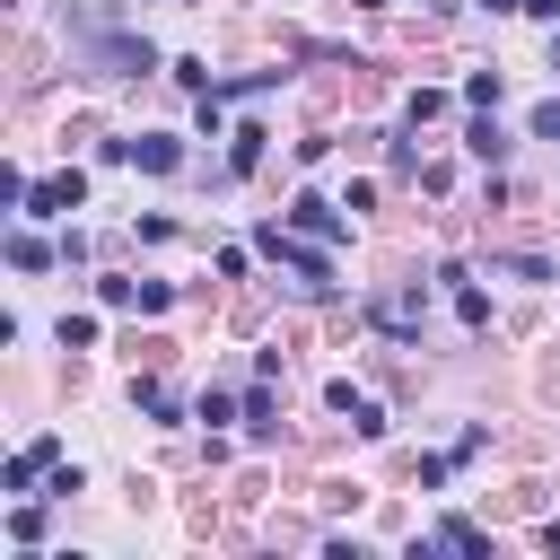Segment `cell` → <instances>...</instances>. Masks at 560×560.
Returning <instances> with one entry per match:
<instances>
[{
  "label": "cell",
  "instance_id": "cell-1",
  "mask_svg": "<svg viewBox=\"0 0 560 560\" xmlns=\"http://www.w3.org/2000/svg\"><path fill=\"white\" fill-rule=\"evenodd\" d=\"M254 254L280 262L306 306H332V289H341V280H332V254H341V245H315V236H298L289 219H254Z\"/></svg>",
  "mask_w": 560,
  "mask_h": 560
},
{
  "label": "cell",
  "instance_id": "cell-2",
  "mask_svg": "<svg viewBox=\"0 0 560 560\" xmlns=\"http://www.w3.org/2000/svg\"><path fill=\"white\" fill-rule=\"evenodd\" d=\"M368 324H376L385 341L420 350V324H429V289H420V280H394V289H376V298H368Z\"/></svg>",
  "mask_w": 560,
  "mask_h": 560
},
{
  "label": "cell",
  "instance_id": "cell-3",
  "mask_svg": "<svg viewBox=\"0 0 560 560\" xmlns=\"http://www.w3.org/2000/svg\"><path fill=\"white\" fill-rule=\"evenodd\" d=\"M70 210H88V166H61V175H35L26 184V201H18V219H70Z\"/></svg>",
  "mask_w": 560,
  "mask_h": 560
},
{
  "label": "cell",
  "instance_id": "cell-4",
  "mask_svg": "<svg viewBox=\"0 0 560 560\" xmlns=\"http://www.w3.org/2000/svg\"><path fill=\"white\" fill-rule=\"evenodd\" d=\"M280 219H289L298 236H315V245H350V210H341V201H324V192H298Z\"/></svg>",
  "mask_w": 560,
  "mask_h": 560
},
{
  "label": "cell",
  "instance_id": "cell-5",
  "mask_svg": "<svg viewBox=\"0 0 560 560\" xmlns=\"http://www.w3.org/2000/svg\"><path fill=\"white\" fill-rule=\"evenodd\" d=\"M324 402H332V411L350 420V438H368V446H376V438L394 429V420H385V402H376V394H359L350 376H332V385H324Z\"/></svg>",
  "mask_w": 560,
  "mask_h": 560
},
{
  "label": "cell",
  "instance_id": "cell-6",
  "mask_svg": "<svg viewBox=\"0 0 560 560\" xmlns=\"http://www.w3.org/2000/svg\"><path fill=\"white\" fill-rule=\"evenodd\" d=\"M236 429H245L254 446L280 438V376H254V385H245V420H236Z\"/></svg>",
  "mask_w": 560,
  "mask_h": 560
},
{
  "label": "cell",
  "instance_id": "cell-7",
  "mask_svg": "<svg viewBox=\"0 0 560 560\" xmlns=\"http://www.w3.org/2000/svg\"><path fill=\"white\" fill-rule=\"evenodd\" d=\"M131 166L140 175H184V140L175 131H131Z\"/></svg>",
  "mask_w": 560,
  "mask_h": 560
},
{
  "label": "cell",
  "instance_id": "cell-8",
  "mask_svg": "<svg viewBox=\"0 0 560 560\" xmlns=\"http://www.w3.org/2000/svg\"><path fill=\"white\" fill-rule=\"evenodd\" d=\"M44 481H52V464H44L35 446H18V455L0 464V499H44Z\"/></svg>",
  "mask_w": 560,
  "mask_h": 560
},
{
  "label": "cell",
  "instance_id": "cell-9",
  "mask_svg": "<svg viewBox=\"0 0 560 560\" xmlns=\"http://www.w3.org/2000/svg\"><path fill=\"white\" fill-rule=\"evenodd\" d=\"M262 158H271V131H262V122H236V131H228V175L245 184V175H262Z\"/></svg>",
  "mask_w": 560,
  "mask_h": 560
},
{
  "label": "cell",
  "instance_id": "cell-10",
  "mask_svg": "<svg viewBox=\"0 0 560 560\" xmlns=\"http://www.w3.org/2000/svg\"><path fill=\"white\" fill-rule=\"evenodd\" d=\"M508 149H516V140L499 131V114H472V122H464V158H472V166H508Z\"/></svg>",
  "mask_w": 560,
  "mask_h": 560
},
{
  "label": "cell",
  "instance_id": "cell-11",
  "mask_svg": "<svg viewBox=\"0 0 560 560\" xmlns=\"http://www.w3.org/2000/svg\"><path fill=\"white\" fill-rule=\"evenodd\" d=\"M131 402H140L158 429H184V420H192V402H184L175 385H158V376H140V385H131Z\"/></svg>",
  "mask_w": 560,
  "mask_h": 560
},
{
  "label": "cell",
  "instance_id": "cell-12",
  "mask_svg": "<svg viewBox=\"0 0 560 560\" xmlns=\"http://www.w3.org/2000/svg\"><path fill=\"white\" fill-rule=\"evenodd\" d=\"M52 262H61V245H44L35 219H18V228H9V271H52Z\"/></svg>",
  "mask_w": 560,
  "mask_h": 560
},
{
  "label": "cell",
  "instance_id": "cell-13",
  "mask_svg": "<svg viewBox=\"0 0 560 560\" xmlns=\"http://www.w3.org/2000/svg\"><path fill=\"white\" fill-rule=\"evenodd\" d=\"M420 542H438V551H490V534H481L472 516H438V525H429Z\"/></svg>",
  "mask_w": 560,
  "mask_h": 560
},
{
  "label": "cell",
  "instance_id": "cell-14",
  "mask_svg": "<svg viewBox=\"0 0 560 560\" xmlns=\"http://www.w3.org/2000/svg\"><path fill=\"white\" fill-rule=\"evenodd\" d=\"M455 96H464V114H499L508 79H499V70H464V88H455Z\"/></svg>",
  "mask_w": 560,
  "mask_h": 560
},
{
  "label": "cell",
  "instance_id": "cell-15",
  "mask_svg": "<svg viewBox=\"0 0 560 560\" xmlns=\"http://www.w3.org/2000/svg\"><path fill=\"white\" fill-rule=\"evenodd\" d=\"M96 332H105V324H96L88 306H61V315H52V341H61V350H96Z\"/></svg>",
  "mask_w": 560,
  "mask_h": 560
},
{
  "label": "cell",
  "instance_id": "cell-16",
  "mask_svg": "<svg viewBox=\"0 0 560 560\" xmlns=\"http://www.w3.org/2000/svg\"><path fill=\"white\" fill-rule=\"evenodd\" d=\"M192 420H201V429H219V420H245V394H228V385H201V394H192Z\"/></svg>",
  "mask_w": 560,
  "mask_h": 560
},
{
  "label": "cell",
  "instance_id": "cell-17",
  "mask_svg": "<svg viewBox=\"0 0 560 560\" xmlns=\"http://www.w3.org/2000/svg\"><path fill=\"white\" fill-rule=\"evenodd\" d=\"M490 271H499V280H560L551 254H490Z\"/></svg>",
  "mask_w": 560,
  "mask_h": 560
},
{
  "label": "cell",
  "instance_id": "cell-18",
  "mask_svg": "<svg viewBox=\"0 0 560 560\" xmlns=\"http://www.w3.org/2000/svg\"><path fill=\"white\" fill-rule=\"evenodd\" d=\"M96 306H105V315H131V306H140V280H131V271H105V280H96Z\"/></svg>",
  "mask_w": 560,
  "mask_h": 560
},
{
  "label": "cell",
  "instance_id": "cell-19",
  "mask_svg": "<svg viewBox=\"0 0 560 560\" xmlns=\"http://www.w3.org/2000/svg\"><path fill=\"white\" fill-rule=\"evenodd\" d=\"M455 324H464V332H490V289H481V280L455 289Z\"/></svg>",
  "mask_w": 560,
  "mask_h": 560
},
{
  "label": "cell",
  "instance_id": "cell-20",
  "mask_svg": "<svg viewBox=\"0 0 560 560\" xmlns=\"http://www.w3.org/2000/svg\"><path fill=\"white\" fill-rule=\"evenodd\" d=\"M9 542H18V551L44 542V508H35V499H9Z\"/></svg>",
  "mask_w": 560,
  "mask_h": 560
},
{
  "label": "cell",
  "instance_id": "cell-21",
  "mask_svg": "<svg viewBox=\"0 0 560 560\" xmlns=\"http://www.w3.org/2000/svg\"><path fill=\"white\" fill-rule=\"evenodd\" d=\"M166 79H175V88H192V96H201V88H219V79H210V61H201V52H175V61H166Z\"/></svg>",
  "mask_w": 560,
  "mask_h": 560
},
{
  "label": "cell",
  "instance_id": "cell-22",
  "mask_svg": "<svg viewBox=\"0 0 560 560\" xmlns=\"http://www.w3.org/2000/svg\"><path fill=\"white\" fill-rule=\"evenodd\" d=\"M438 114H446V96H438V88H411V96H402V122H411V131H420V122H438Z\"/></svg>",
  "mask_w": 560,
  "mask_h": 560
},
{
  "label": "cell",
  "instance_id": "cell-23",
  "mask_svg": "<svg viewBox=\"0 0 560 560\" xmlns=\"http://www.w3.org/2000/svg\"><path fill=\"white\" fill-rule=\"evenodd\" d=\"M52 245H61V271H79V262H88V254H96V236H88V228H61V236H52Z\"/></svg>",
  "mask_w": 560,
  "mask_h": 560
},
{
  "label": "cell",
  "instance_id": "cell-24",
  "mask_svg": "<svg viewBox=\"0 0 560 560\" xmlns=\"http://www.w3.org/2000/svg\"><path fill=\"white\" fill-rule=\"evenodd\" d=\"M455 464H464L455 446H446V455H420V490H446V481H455Z\"/></svg>",
  "mask_w": 560,
  "mask_h": 560
},
{
  "label": "cell",
  "instance_id": "cell-25",
  "mask_svg": "<svg viewBox=\"0 0 560 560\" xmlns=\"http://www.w3.org/2000/svg\"><path fill=\"white\" fill-rule=\"evenodd\" d=\"M79 490H88V472L61 455V464H52V481H44V499H79Z\"/></svg>",
  "mask_w": 560,
  "mask_h": 560
},
{
  "label": "cell",
  "instance_id": "cell-26",
  "mask_svg": "<svg viewBox=\"0 0 560 560\" xmlns=\"http://www.w3.org/2000/svg\"><path fill=\"white\" fill-rule=\"evenodd\" d=\"M166 306H175V280H140V306L131 315H166Z\"/></svg>",
  "mask_w": 560,
  "mask_h": 560
},
{
  "label": "cell",
  "instance_id": "cell-27",
  "mask_svg": "<svg viewBox=\"0 0 560 560\" xmlns=\"http://www.w3.org/2000/svg\"><path fill=\"white\" fill-rule=\"evenodd\" d=\"M525 131H534V140H560V96H542V105L525 114Z\"/></svg>",
  "mask_w": 560,
  "mask_h": 560
},
{
  "label": "cell",
  "instance_id": "cell-28",
  "mask_svg": "<svg viewBox=\"0 0 560 560\" xmlns=\"http://www.w3.org/2000/svg\"><path fill=\"white\" fill-rule=\"evenodd\" d=\"M385 166H394V175H411V166H420V140H411V131H394V149H385Z\"/></svg>",
  "mask_w": 560,
  "mask_h": 560
},
{
  "label": "cell",
  "instance_id": "cell-29",
  "mask_svg": "<svg viewBox=\"0 0 560 560\" xmlns=\"http://www.w3.org/2000/svg\"><path fill=\"white\" fill-rule=\"evenodd\" d=\"M131 236H140V245H175V219H166V210H149V219L131 228Z\"/></svg>",
  "mask_w": 560,
  "mask_h": 560
},
{
  "label": "cell",
  "instance_id": "cell-30",
  "mask_svg": "<svg viewBox=\"0 0 560 560\" xmlns=\"http://www.w3.org/2000/svg\"><path fill=\"white\" fill-rule=\"evenodd\" d=\"M245 262H254L245 245H219V254H210V271H219V280H245Z\"/></svg>",
  "mask_w": 560,
  "mask_h": 560
},
{
  "label": "cell",
  "instance_id": "cell-31",
  "mask_svg": "<svg viewBox=\"0 0 560 560\" xmlns=\"http://www.w3.org/2000/svg\"><path fill=\"white\" fill-rule=\"evenodd\" d=\"M481 446H490V420H464V429H455V455H464V464H472V455H481Z\"/></svg>",
  "mask_w": 560,
  "mask_h": 560
},
{
  "label": "cell",
  "instance_id": "cell-32",
  "mask_svg": "<svg viewBox=\"0 0 560 560\" xmlns=\"http://www.w3.org/2000/svg\"><path fill=\"white\" fill-rule=\"evenodd\" d=\"M525 18H542V26H560V0H516Z\"/></svg>",
  "mask_w": 560,
  "mask_h": 560
},
{
  "label": "cell",
  "instance_id": "cell-33",
  "mask_svg": "<svg viewBox=\"0 0 560 560\" xmlns=\"http://www.w3.org/2000/svg\"><path fill=\"white\" fill-rule=\"evenodd\" d=\"M542 551H560V516H551V525H542Z\"/></svg>",
  "mask_w": 560,
  "mask_h": 560
},
{
  "label": "cell",
  "instance_id": "cell-34",
  "mask_svg": "<svg viewBox=\"0 0 560 560\" xmlns=\"http://www.w3.org/2000/svg\"><path fill=\"white\" fill-rule=\"evenodd\" d=\"M359 9H394V0H359Z\"/></svg>",
  "mask_w": 560,
  "mask_h": 560
}]
</instances>
